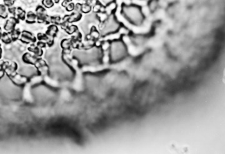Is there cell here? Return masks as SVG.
Wrapping results in <instances>:
<instances>
[{"label":"cell","instance_id":"3","mask_svg":"<svg viewBox=\"0 0 225 154\" xmlns=\"http://www.w3.org/2000/svg\"><path fill=\"white\" fill-rule=\"evenodd\" d=\"M81 18V14H80V13H79V12L76 11L75 13L72 14L71 15L65 16L63 19V21L71 23V22L79 21Z\"/></svg>","mask_w":225,"mask_h":154},{"label":"cell","instance_id":"14","mask_svg":"<svg viewBox=\"0 0 225 154\" xmlns=\"http://www.w3.org/2000/svg\"><path fill=\"white\" fill-rule=\"evenodd\" d=\"M91 6L89 5L88 3L83 4V5H81V11H82L85 13H88L90 11H91Z\"/></svg>","mask_w":225,"mask_h":154},{"label":"cell","instance_id":"18","mask_svg":"<svg viewBox=\"0 0 225 154\" xmlns=\"http://www.w3.org/2000/svg\"><path fill=\"white\" fill-rule=\"evenodd\" d=\"M66 8L68 11H71L75 9V5L73 3H68V5L66 6Z\"/></svg>","mask_w":225,"mask_h":154},{"label":"cell","instance_id":"20","mask_svg":"<svg viewBox=\"0 0 225 154\" xmlns=\"http://www.w3.org/2000/svg\"><path fill=\"white\" fill-rule=\"evenodd\" d=\"M102 47H103L104 51H106L109 47V44L108 42H105L104 44H102Z\"/></svg>","mask_w":225,"mask_h":154},{"label":"cell","instance_id":"1","mask_svg":"<svg viewBox=\"0 0 225 154\" xmlns=\"http://www.w3.org/2000/svg\"><path fill=\"white\" fill-rule=\"evenodd\" d=\"M18 20L15 18H10L7 20L6 24L5 26V30L8 32H12L15 28L16 24L18 23Z\"/></svg>","mask_w":225,"mask_h":154},{"label":"cell","instance_id":"5","mask_svg":"<svg viewBox=\"0 0 225 154\" xmlns=\"http://www.w3.org/2000/svg\"><path fill=\"white\" fill-rule=\"evenodd\" d=\"M23 59L25 63L31 64H35L38 60L37 58H35V56H33L29 53H26L24 54L23 57Z\"/></svg>","mask_w":225,"mask_h":154},{"label":"cell","instance_id":"16","mask_svg":"<svg viewBox=\"0 0 225 154\" xmlns=\"http://www.w3.org/2000/svg\"><path fill=\"white\" fill-rule=\"evenodd\" d=\"M64 30H66V31L69 34H72L73 32H75L77 31V27L76 26H67L66 28H64Z\"/></svg>","mask_w":225,"mask_h":154},{"label":"cell","instance_id":"6","mask_svg":"<svg viewBox=\"0 0 225 154\" xmlns=\"http://www.w3.org/2000/svg\"><path fill=\"white\" fill-rule=\"evenodd\" d=\"M116 7H117V5H116V3L112 1L111 3H109L108 5L105 7V12L107 14H109L111 13L113 11H114V10H116Z\"/></svg>","mask_w":225,"mask_h":154},{"label":"cell","instance_id":"10","mask_svg":"<svg viewBox=\"0 0 225 154\" xmlns=\"http://www.w3.org/2000/svg\"><path fill=\"white\" fill-rule=\"evenodd\" d=\"M36 16L33 13V12H29L27 15V20L26 22L29 23H33L35 22Z\"/></svg>","mask_w":225,"mask_h":154},{"label":"cell","instance_id":"9","mask_svg":"<svg viewBox=\"0 0 225 154\" xmlns=\"http://www.w3.org/2000/svg\"><path fill=\"white\" fill-rule=\"evenodd\" d=\"M29 50L33 52H34L35 55L37 56H41L43 54V51H42V50L38 47H35L34 45H32V46L29 48Z\"/></svg>","mask_w":225,"mask_h":154},{"label":"cell","instance_id":"2","mask_svg":"<svg viewBox=\"0 0 225 154\" xmlns=\"http://www.w3.org/2000/svg\"><path fill=\"white\" fill-rule=\"evenodd\" d=\"M20 40L25 43H30V42H35L36 38L34 36L28 31H23Z\"/></svg>","mask_w":225,"mask_h":154},{"label":"cell","instance_id":"12","mask_svg":"<svg viewBox=\"0 0 225 154\" xmlns=\"http://www.w3.org/2000/svg\"><path fill=\"white\" fill-rule=\"evenodd\" d=\"M19 35H20V31L19 30H14L13 31L11 32V40H13V41H16L18 39Z\"/></svg>","mask_w":225,"mask_h":154},{"label":"cell","instance_id":"17","mask_svg":"<svg viewBox=\"0 0 225 154\" xmlns=\"http://www.w3.org/2000/svg\"><path fill=\"white\" fill-rule=\"evenodd\" d=\"M43 4L47 8H50L54 5V3H53L51 0H43Z\"/></svg>","mask_w":225,"mask_h":154},{"label":"cell","instance_id":"23","mask_svg":"<svg viewBox=\"0 0 225 154\" xmlns=\"http://www.w3.org/2000/svg\"><path fill=\"white\" fill-rule=\"evenodd\" d=\"M1 29H0V38H1Z\"/></svg>","mask_w":225,"mask_h":154},{"label":"cell","instance_id":"24","mask_svg":"<svg viewBox=\"0 0 225 154\" xmlns=\"http://www.w3.org/2000/svg\"><path fill=\"white\" fill-rule=\"evenodd\" d=\"M64 1H68V2H69V1H71V0H64Z\"/></svg>","mask_w":225,"mask_h":154},{"label":"cell","instance_id":"8","mask_svg":"<svg viewBox=\"0 0 225 154\" xmlns=\"http://www.w3.org/2000/svg\"><path fill=\"white\" fill-rule=\"evenodd\" d=\"M57 32H58V28L55 25H52L49 27L46 33L50 36H55Z\"/></svg>","mask_w":225,"mask_h":154},{"label":"cell","instance_id":"21","mask_svg":"<svg viewBox=\"0 0 225 154\" xmlns=\"http://www.w3.org/2000/svg\"><path fill=\"white\" fill-rule=\"evenodd\" d=\"M38 46L40 47H44L45 46H46V44L42 42V41H40L38 43Z\"/></svg>","mask_w":225,"mask_h":154},{"label":"cell","instance_id":"25","mask_svg":"<svg viewBox=\"0 0 225 154\" xmlns=\"http://www.w3.org/2000/svg\"><path fill=\"white\" fill-rule=\"evenodd\" d=\"M85 1H88V0H85Z\"/></svg>","mask_w":225,"mask_h":154},{"label":"cell","instance_id":"19","mask_svg":"<svg viewBox=\"0 0 225 154\" xmlns=\"http://www.w3.org/2000/svg\"><path fill=\"white\" fill-rule=\"evenodd\" d=\"M5 5L7 6H11L14 4L15 0H4Z\"/></svg>","mask_w":225,"mask_h":154},{"label":"cell","instance_id":"4","mask_svg":"<svg viewBox=\"0 0 225 154\" xmlns=\"http://www.w3.org/2000/svg\"><path fill=\"white\" fill-rule=\"evenodd\" d=\"M10 78L11 80L13 81V82L16 84H21L24 82H26V78L25 77H24L21 75H18V74H13V75L10 76Z\"/></svg>","mask_w":225,"mask_h":154},{"label":"cell","instance_id":"11","mask_svg":"<svg viewBox=\"0 0 225 154\" xmlns=\"http://www.w3.org/2000/svg\"><path fill=\"white\" fill-rule=\"evenodd\" d=\"M0 17L2 18H6L8 17V12L6 7L2 5H0Z\"/></svg>","mask_w":225,"mask_h":154},{"label":"cell","instance_id":"22","mask_svg":"<svg viewBox=\"0 0 225 154\" xmlns=\"http://www.w3.org/2000/svg\"><path fill=\"white\" fill-rule=\"evenodd\" d=\"M4 74H5V71H0V79H1L3 78Z\"/></svg>","mask_w":225,"mask_h":154},{"label":"cell","instance_id":"13","mask_svg":"<svg viewBox=\"0 0 225 154\" xmlns=\"http://www.w3.org/2000/svg\"><path fill=\"white\" fill-rule=\"evenodd\" d=\"M1 39L3 41V42H4L6 44H9L11 42V38L10 37L9 35H8L7 33H6V32H4V33L1 35Z\"/></svg>","mask_w":225,"mask_h":154},{"label":"cell","instance_id":"26","mask_svg":"<svg viewBox=\"0 0 225 154\" xmlns=\"http://www.w3.org/2000/svg\"></svg>","mask_w":225,"mask_h":154},{"label":"cell","instance_id":"15","mask_svg":"<svg viewBox=\"0 0 225 154\" xmlns=\"http://www.w3.org/2000/svg\"><path fill=\"white\" fill-rule=\"evenodd\" d=\"M71 46V41L70 39H65L61 42V47L64 49H69Z\"/></svg>","mask_w":225,"mask_h":154},{"label":"cell","instance_id":"7","mask_svg":"<svg viewBox=\"0 0 225 154\" xmlns=\"http://www.w3.org/2000/svg\"><path fill=\"white\" fill-rule=\"evenodd\" d=\"M15 16H17L18 18L21 20H24L25 18V11H24L21 8H16L15 11L13 14Z\"/></svg>","mask_w":225,"mask_h":154}]
</instances>
